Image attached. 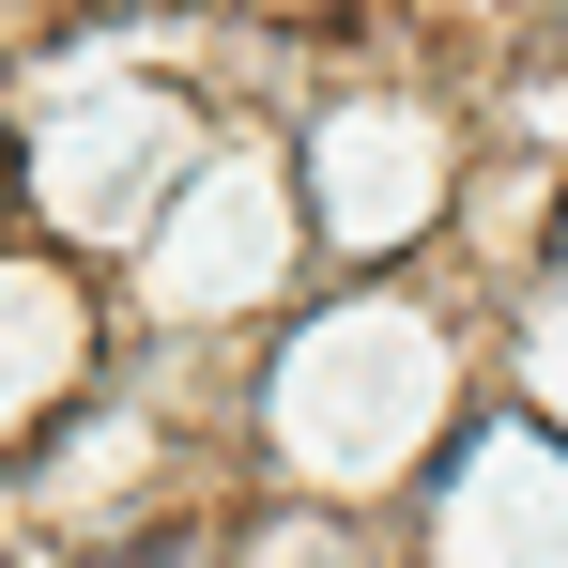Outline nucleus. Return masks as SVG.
Returning <instances> with one entry per match:
<instances>
[{
    "label": "nucleus",
    "mask_w": 568,
    "mask_h": 568,
    "mask_svg": "<svg viewBox=\"0 0 568 568\" xmlns=\"http://www.w3.org/2000/svg\"><path fill=\"white\" fill-rule=\"evenodd\" d=\"M123 568H215V554H200V538H170V554H123Z\"/></svg>",
    "instance_id": "nucleus-1"
}]
</instances>
